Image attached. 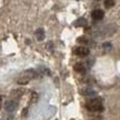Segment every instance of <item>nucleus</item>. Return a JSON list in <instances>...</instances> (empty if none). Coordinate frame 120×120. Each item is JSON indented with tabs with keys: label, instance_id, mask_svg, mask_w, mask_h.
<instances>
[{
	"label": "nucleus",
	"instance_id": "f257e3e1",
	"mask_svg": "<svg viewBox=\"0 0 120 120\" xmlns=\"http://www.w3.org/2000/svg\"><path fill=\"white\" fill-rule=\"evenodd\" d=\"M37 77H38V73H37L36 70H34V69H28V70L23 71V72L20 75V77L18 79V83H19V85H27L30 80L36 79Z\"/></svg>",
	"mask_w": 120,
	"mask_h": 120
},
{
	"label": "nucleus",
	"instance_id": "f03ea898",
	"mask_svg": "<svg viewBox=\"0 0 120 120\" xmlns=\"http://www.w3.org/2000/svg\"><path fill=\"white\" fill-rule=\"evenodd\" d=\"M86 108L91 112H101L103 110L101 98H94L89 100L86 105Z\"/></svg>",
	"mask_w": 120,
	"mask_h": 120
},
{
	"label": "nucleus",
	"instance_id": "7ed1b4c3",
	"mask_svg": "<svg viewBox=\"0 0 120 120\" xmlns=\"http://www.w3.org/2000/svg\"><path fill=\"white\" fill-rule=\"evenodd\" d=\"M18 107V102L17 101H15V100H8L7 102L4 103V109H6V111L8 112H12L15 111Z\"/></svg>",
	"mask_w": 120,
	"mask_h": 120
},
{
	"label": "nucleus",
	"instance_id": "20e7f679",
	"mask_svg": "<svg viewBox=\"0 0 120 120\" xmlns=\"http://www.w3.org/2000/svg\"><path fill=\"white\" fill-rule=\"evenodd\" d=\"M75 55H77L79 57H86L89 55V49L86 47H78L75 50Z\"/></svg>",
	"mask_w": 120,
	"mask_h": 120
},
{
	"label": "nucleus",
	"instance_id": "39448f33",
	"mask_svg": "<svg viewBox=\"0 0 120 120\" xmlns=\"http://www.w3.org/2000/svg\"><path fill=\"white\" fill-rule=\"evenodd\" d=\"M103 16H105V13H103V11L100 10V9H96V10H94L92 13H91V17H92L94 20H101L103 18Z\"/></svg>",
	"mask_w": 120,
	"mask_h": 120
},
{
	"label": "nucleus",
	"instance_id": "423d86ee",
	"mask_svg": "<svg viewBox=\"0 0 120 120\" xmlns=\"http://www.w3.org/2000/svg\"><path fill=\"white\" fill-rule=\"evenodd\" d=\"M36 37H37V39H38L39 41L43 40V39H45V30H43L42 28L37 29V31H36Z\"/></svg>",
	"mask_w": 120,
	"mask_h": 120
},
{
	"label": "nucleus",
	"instance_id": "0eeeda50",
	"mask_svg": "<svg viewBox=\"0 0 120 120\" xmlns=\"http://www.w3.org/2000/svg\"><path fill=\"white\" fill-rule=\"evenodd\" d=\"M75 70H76L77 72L83 73L85 71H86V67H85V66H83L82 64H80V62H78L77 64H75Z\"/></svg>",
	"mask_w": 120,
	"mask_h": 120
},
{
	"label": "nucleus",
	"instance_id": "6e6552de",
	"mask_svg": "<svg viewBox=\"0 0 120 120\" xmlns=\"http://www.w3.org/2000/svg\"><path fill=\"white\" fill-rule=\"evenodd\" d=\"M23 92H25L23 89H16L11 92V96L15 97V98H19V97H21L22 94H23Z\"/></svg>",
	"mask_w": 120,
	"mask_h": 120
},
{
	"label": "nucleus",
	"instance_id": "1a4fd4ad",
	"mask_svg": "<svg viewBox=\"0 0 120 120\" xmlns=\"http://www.w3.org/2000/svg\"><path fill=\"white\" fill-rule=\"evenodd\" d=\"M87 23L86 19H83V18H79L77 21H75V26L76 27H81V26H85Z\"/></svg>",
	"mask_w": 120,
	"mask_h": 120
},
{
	"label": "nucleus",
	"instance_id": "9d476101",
	"mask_svg": "<svg viewBox=\"0 0 120 120\" xmlns=\"http://www.w3.org/2000/svg\"><path fill=\"white\" fill-rule=\"evenodd\" d=\"M83 94H86V96H88V97H94L97 94H96V91H94V90L86 89L85 91H83Z\"/></svg>",
	"mask_w": 120,
	"mask_h": 120
},
{
	"label": "nucleus",
	"instance_id": "9b49d317",
	"mask_svg": "<svg viewBox=\"0 0 120 120\" xmlns=\"http://www.w3.org/2000/svg\"><path fill=\"white\" fill-rule=\"evenodd\" d=\"M115 6V0H105V7L106 8H111Z\"/></svg>",
	"mask_w": 120,
	"mask_h": 120
},
{
	"label": "nucleus",
	"instance_id": "f8f14e48",
	"mask_svg": "<svg viewBox=\"0 0 120 120\" xmlns=\"http://www.w3.org/2000/svg\"><path fill=\"white\" fill-rule=\"evenodd\" d=\"M102 48H103V50H105V51H110V50H111V43L110 42H105L102 45Z\"/></svg>",
	"mask_w": 120,
	"mask_h": 120
},
{
	"label": "nucleus",
	"instance_id": "ddd939ff",
	"mask_svg": "<svg viewBox=\"0 0 120 120\" xmlns=\"http://www.w3.org/2000/svg\"><path fill=\"white\" fill-rule=\"evenodd\" d=\"M77 41L78 42H80V43H89V39L86 38V37H79V38L77 39Z\"/></svg>",
	"mask_w": 120,
	"mask_h": 120
},
{
	"label": "nucleus",
	"instance_id": "4468645a",
	"mask_svg": "<svg viewBox=\"0 0 120 120\" xmlns=\"http://www.w3.org/2000/svg\"><path fill=\"white\" fill-rule=\"evenodd\" d=\"M37 99H38V94H36V92H32V94H31V100H30V101H31V102H36Z\"/></svg>",
	"mask_w": 120,
	"mask_h": 120
},
{
	"label": "nucleus",
	"instance_id": "2eb2a0df",
	"mask_svg": "<svg viewBox=\"0 0 120 120\" xmlns=\"http://www.w3.org/2000/svg\"><path fill=\"white\" fill-rule=\"evenodd\" d=\"M27 112H28V109L26 108V109H25V110L22 111V116H23V117H26V116H27Z\"/></svg>",
	"mask_w": 120,
	"mask_h": 120
},
{
	"label": "nucleus",
	"instance_id": "dca6fc26",
	"mask_svg": "<svg viewBox=\"0 0 120 120\" xmlns=\"http://www.w3.org/2000/svg\"><path fill=\"white\" fill-rule=\"evenodd\" d=\"M2 96H0V109H1V107H2Z\"/></svg>",
	"mask_w": 120,
	"mask_h": 120
}]
</instances>
